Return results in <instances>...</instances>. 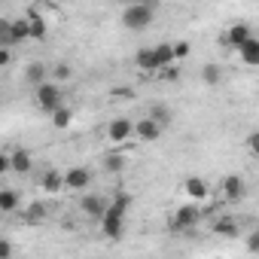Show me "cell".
Instances as JSON below:
<instances>
[{"mask_svg": "<svg viewBox=\"0 0 259 259\" xmlns=\"http://www.w3.org/2000/svg\"><path fill=\"white\" fill-rule=\"evenodd\" d=\"M132 132H135V122H132V119H113V122L107 125V138H110L113 144H125L128 138H132Z\"/></svg>", "mask_w": 259, "mask_h": 259, "instance_id": "52a82bcc", "label": "cell"}, {"mask_svg": "<svg viewBox=\"0 0 259 259\" xmlns=\"http://www.w3.org/2000/svg\"><path fill=\"white\" fill-rule=\"evenodd\" d=\"M128 207H132V198H128V195H116L113 204L104 207V213H101V229H104L107 238H119V235H122Z\"/></svg>", "mask_w": 259, "mask_h": 259, "instance_id": "6da1fadb", "label": "cell"}, {"mask_svg": "<svg viewBox=\"0 0 259 259\" xmlns=\"http://www.w3.org/2000/svg\"><path fill=\"white\" fill-rule=\"evenodd\" d=\"M10 171V156H4V153H0V177H4Z\"/></svg>", "mask_w": 259, "mask_h": 259, "instance_id": "4316f807", "label": "cell"}, {"mask_svg": "<svg viewBox=\"0 0 259 259\" xmlns=\"http://www.w3.org/2000/svg\"><path fill=\"white\" fill-rule=\"evenodd\" d=\"M34 168V156L28 153V150H16V153H10V171H16V174H28Z\"/></svg>", "mask_w": 259, "mask_h": 259, "instance_id": "30bf717a", "label": "cell"}, {"mask_svg": "<svg viewBox=\"0 0 259 259\" xmlns=\"http://www.w3.org/2000/svg\"><path fill=\"white\" fill-rule=\"evenodd\" d=\"M104 168H107V171H119V168H122V156H107V159H104Z\"/></svg>", "mask_w": 259, "mask_h": 259, "instance_id": "d4e9b609", "label": "cell"}, {"mask_svg": "<svg viewBox=\"0 0 259 259\" xmlns=\"http://www.w3.org/2000/svg\"><path fill=\"white\" fill-rule=\"evenodd\" d=\"M150 55H153V70H162V67H171V64H174L171 43H159V46H153Z\"/></svg>", "mask_w": 259, "mask_h": 259, "instance_id": "ba28073f", "label": "cell"}, {"mask_svg": "<svg viewBox=\"0 0 259 259\" xmlns=\"http://www.w3.org/2000/svg\"><path fill=\"white\" fill-rule=\"evenodd\" d=\"M0 4H4V0H0Z\"/></svg>", "mask_w": 259, "mask_h": 259, "instance_id": "f1b7e54d", "label": "cell"}, {"mask_svg": "<svg viewBox=\"0 0 259 259\" xmlns=\"http://www.w3.org/2000/svg\"><path fill=\"white\" fill-rule=\"evenodd\" d=\"M34 101H37V107H40V110H46V113L58 110V107L64 104L61 85H58V82H49V79H43L40 85H34Z\"/></svg>", "mask_w": 259, "mask_h": 259, "instance_id": "3957f363", "label": "cell"}, {"mask_svg": "<svg viewBox=\"0 0 259 259\" xmlns=\"http://www.w3.org/2000/svg\"><path fill=\"white\" fill-rule=\"evenodd\" d=\"M46 76H49V67H46V64H40V61L28 64V70H25V79H28L31 85H40Z\"/></svg>", "mask_w": 259, "mask_h": 259, "instance_id": "2e32d148", "label": "cell"}, {"mask_svg": "<svg viewBox=\"0 0 259 259\" xmlns=\"http://www.w3.org/2000/svg\"><path fill=\"white\" fill-rule=\"evenodd\" d=\"M28 34H31V40H46V25H43V19H31V22H28Z\"/></svg>", "mask_w": 259, "mask_h": 259, "instance_id": "44dd1931", "label": "cell"}, {"mask_svg": "<svg viewBox=\"0 0 259 259\" xmlns=\"http://www.w3.org/2000/svg\"><path fill=\"white\" fill-rule=\"evenodd\" d=\"M198 223V207L195 204H186L174 213V229H192Z\"/></svg>", "mask_w": 259, "mask_h": 259, "instance_id": "8fae6325", "label": "cell"}, {"mask_svg": "<svg viewBox=\"0 0 259 259\" xmlns=\"http://www.w3.org/2000/svg\"><path fill=\"white\" fill-rule=\"evenodd\" d=\"M25 40H31V34H28V19H22V22H13L10 28H4V31H0V43H4V46L25 43Z\"/></svg>", "mask_w": 259, "mask_h": 259, "instance_id": "5b68a950", "label": "cell"}, {"mask_svg": "<svg viewBox=\"0 0 259 259\" xmlns=\"http://www.w3.org/2000/svg\"><path fill=\"white\" fill-rule=\"evenodd\" d=\"M213 229H217L220 235H238V223H235V220H223V223H217Z\"/></svg>", "mask_w": 259, "mask_h": 259, "instance_id": "603a6c76", "label": "cell"}, {"mask_svg": "<svg viewBox=\"0 0 259 259\" xmlns=\"http://www.w3.org/2000/svg\"><path fill=\"white\" fill-rule=\"evenodd\" d=\"M70 119H73V113H70L64 104H61L58 110H52V125H55V128H67V125H70Z\"/></svg>", "mask_w": 259, "mask_h": 259, "instance_id": "ffe728a7", "label": "cell"}, {"mask_svg": "<svg viewBox=\"0 0 259 259\" xmlns=\"http://www.w3.org/2000/svg\"><path fill=\"white\" fill-rule=\"evenodd\" d=\"M223 195H226L229 201H238V198H244V180H241L238 174H229V177L223 180Z\"/></svg>", "mask_w": 259, "mask_h": 259, "instance_id": "7c38bea8", "label": "cell"}, {"mask_svg": "<svg viewBox=\"0 0 259 259\" xmlns=\"http://www.w3.org/2000/svg\"><path fill=\"white\" fill-rule=\"evenodd\" d=\"M40 186L46 192H58V189H64V174L61 171H46L43 180H40Z\"/></svg>", "mask_w": 259, "mask_h": 259, "instance_id": "e0dca14e", "label": "cell"}, {"mask_svg": "<svg viewBox=\"0 0 259 259\" xmlns=\"http://www.w3.org/2000/svg\"><path fill=\"white\" fill-rule=\"evenodd\" d=\"M247 37H253V31H250L247 25H232V28L226 31V46H235V49H238Z\"/></svg>", "mask_w": 259, "mask_h": 259, "instance_id": "9a60e30c", "label": "cell"}, {"mask_svg": "<svg viewBox=\"0 0 259 259\" xmlns=\"http://www.w3.org/2000/svg\"><path fill=\"white\" fill-rule=\"evenodd\" d=\"M52 73H55V79H70V76H73V70H70V64H64V61H61V64H58V67H55Z\"/></svg>", "mask_w": 259, "mask_h": 259, "instance_id": "cb8c5ba5", "label": "cell"}, {"mask_svg": "<svg viewBox=\"0 0 259 259\" xmlns=\"http://www.w3.org/2000/svg\"><path fill=\"white\" fill-rule=\"evenodd\" d=\"M79 207H82V213H85V217H95V220H101V213H104L107 201H104L101 195H85V198L79 201Z\"/></svg>", "mask_w": 259, "mask_h": 259, "instance_id": "5bb4252c", "label": "cell"}, {"mask_svg": "<svg viewBox=\"0 0 259 259\" xmlns=\"http://www.w3.org/2000/svg\"><path fill=\"white\" fill-rule=\"evenodd\" d=\"M64 186L73 189V192L89 189L92 186V171L89 168H70V171H64Z\"/></svg>", "mask_w": 259, "mask_h": 259, "instance_id": "8992f818", "label": "cell"}, {"mask_svg": "<svg viewBox=\"0 0 259 259\" xmlns=\"http://www.w3.org/2000/svg\"><path fill=\"white\" fill-rule=\"evenodd\" d=\"M156 19V4L153 0H135V4H128L125 13H122V25L128 31H147Z\"/></svg>", "mask_w": 259, "mask_h": 259, "instance_id": "7a4b0ae2", "label": "cell"}, {"mask_svg": "<svg viewBox=\"0 0 259 259\" xmlns=\"http://www.w3.org/2000/svg\"><path fill=\"white\" fill-rule=\"evenodd\" d=\"M132 138H138V141H144V144H153V141H159V138H162V122H159V119H153V116H147V119L135 122V132H132Z\"/></svg>", "mask_w": 259, "mask_h": 259, "instance_id": "277c9868", "label": "cell"}, {"mask_svg": "<svg viewBox=\"0 0 259 259\" xmlns=\"http://www.w3.org/2000/svg\"><path fill=\"white\" fill-rule=\"evenodd\" d=\"M16 207H19V192H16V189H0V210L10 213V210H16Z\"/></svg>", "mask_w": 259, "mask_h": 259, "instance_id": "ac0fdd59", "label": "cell"}, {"mask_svg": "<svg viewBox=\"0 0 259 259\" xmlns=\"http://www.w3.org/2000/svg\"><path fill=\"white\" fill-rule=\"evenodd\" d=\"M201 79H204V82L213 89V85H220L223 73H220V67H217V64H204V67H201Z\"/></svg>", "mask_w": 259, "mask_h": 259, "instance_id": "d6986e66", "label": "cell"}, {"mask_svg": "<svg viewBox=\"0 0 259 259\" xmlns=\"http://www.w3.org/2000/svg\"><path fill=\"white\" fill-rule=\"evenodd\" d=\"M183 189H186V195H189V198H195V201H201V198H207V195H210V189H207V183H204L201 177H186Z\"/></svg>", "mask_w": 259, "mask_h": 259, "instance_id": "4fadbf2b", "label": "cell"}, {"mask_svg": "<svg viewBox=\"0 0 259 259\" xmlns=\"http://www.w3.org/2000/svg\"><path fill=\"white\" fill-rule=\"evenodd\" d=\"M13 61V52H10V46H0V67H7Z\"/></svg>", "mask_w": 259, "mask_h": 259, "instance_id": "484cf974", "label": "cell"}, {"mask_svg": "<svg viewBox=\"0 0 259 259\" xmlns=\"http://www.w3.org/2000/svg\"><path fill=\"white\" fill-rule=\"evenodd\" d=\"M171 52H174V61H183V58H189V52H192V49H189V43L183 40V43H174V46H171Z\"/></svg>", "mask_w": 259, "mask_h": 259, "instance_id": "7402d4cb", "label": "cell"}, {"mask_svg": "<svg viewBox=\"0 0 259 259\" xmlns=\"http://www.w3.org/2000/svg\"><path fill=\"white\" fill-rule=\"evenodd\" d=\"M238 55H241L244 64L256 67V64H259V40H256V37H247V40L238 46Z\"/></svg>", "mask_w": 259, "mask_h": 259, "instance_id": "9c48e42d", "label": "cell"}, {"mask_svg": "<svg viewBox=\"0 0 259 259\" xmlns=\"http://www.w3.org/2000/svg\"><path fill=\"white\" fill-rule=\"evenodd\" d=\"M10 253H13V247H10V244H7V241H0V259H7V256H10Z\"/></svg>", "mask_w": 259, "mask_h": 259, "instance_id": "83f0119b", "label": "cell"}]
</instances>
